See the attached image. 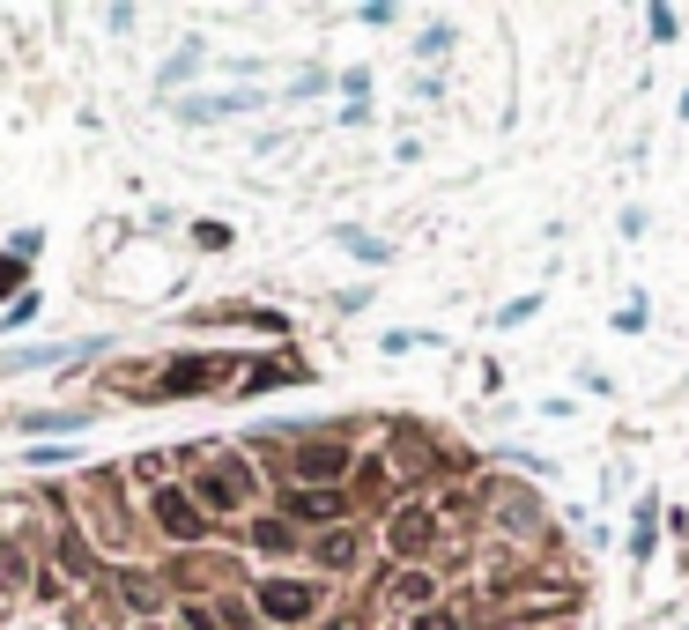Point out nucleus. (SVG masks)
I'll return each mask as SVG.
<instances>
[{
  "mask_svg": "<svg viewBox=\"0 0 689 630\" xmlns=\"http://www.w3.org/2000/svg\"><path fill=\"white\" fill-rule=\"evenodd\" d=\"M260 601H267V616H275V623H297V616H312V587H267Z\"/></svg>",
  "mask_w": 689,
  "mask_h": 630,
  "instance_id": "obj_1",
  "label": "nucleus"
},
{
  "mask_svg": "<svg viewBox=\"0 0 689 630\" xmlns=\"http://www.w3.org/2000/svg\"><path fill=\"white\" fill-rule=\"evenodd\" d=\"M341 467H349V453H341V445H312V453L297 461V475H312V482H334Z\"/></svg>",
  "mask_w": 689,
  "mask_h": 630,
  "instance_id": "obj_3",
  "label": "nucleus"
},
{
  "mask_svg": "<svg viewBox=\"0 0 689 630\" xmlns=\"http://www.w3.org/2000/svg\"><path fill=\"white\" fill-rule=\"evenodd\" d=\"M393 542H401V549H423V542H430V519H423V512H408L401 527H393Z\"/></svg>",
  "mask_w": 689,
  "mask_h": 630,
  "instance_id": "obj_6",
  "label": "nucleus"
},
{
  "mask_svg": "<svg viewBox=\"0 0 689 630\" xmlns=\"http://www.w3.org/2000/svg\"><path fill=\"white\" fill-rule=\"evenodd\" d=\"M156 512H163V527H171L178 542H193V534H201V512L178 497V490H163V497H156Z\"/></svg>",
  "mask_w": 689,
  "mask_h": 630,
  "instance_id": "obj_2",
  "label": "nucleus"
},
{
  "mask_svg": "<svg viewBox=\"0 0 689 630\" xmlns=\"http://www.w3.org/2000/svg\"><path fill=\"white\" fill-rule=\"evenodd\" d=\"M15 282H23V267H15V260H0V290H15Z\"/></svg>",
  "mask_w": 689,
  "mask_h": 630,
  "instance_id": "obj_7",
  "label": "nucleus"
},
{
  "mask_svg": "<svg viewBox=\"0 0 689 630\" xmlns=\"http://www.w3.org/2000/svg\"><path fill=\"white\" fill-rule=\"evenodd\" d=\"M289 512H297V519H334L341 504H334V497H312V490H297V497H289Z\"/></svg>",
  "mask_w": 689,
  "mask_h": 630,
  "instance_id": "obj_5",
  "label": "nucleus"
},
{
  "mask_svg": "<svg viewBox=\"0 0 689 630\" xmlns=\"http://www.w3.org/2000/svg\"><path fill=\"white\" fill-rule=\"evenodd\" d=\"M320 556H326V564H356V534H349V527H334V534L320 542Z\"/></svg>",
  "mask_w": 689,
  "mask_h": 630,
  "instance_id": "obj_4",
  "label": "nucleus"
},
{
  "mask_svg": "<svg viewBox=\"0 0 689 630\" xmlns=\"http://www.w3.org/2000/svg\"><path fill=\"white\" fill-rule=\"evenodd\" d=\"M423 630H460V623H452V616H423Z\"/></svg>",
  "mask_w": 689,
  "mask_h": 630,
  "instance_id": "obj_8",
  "label": "nucleus"
}]
</instances>
